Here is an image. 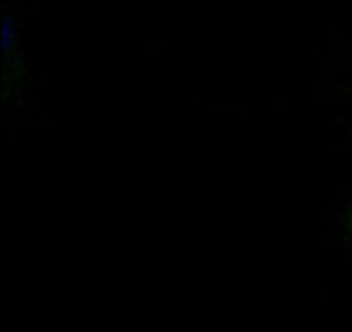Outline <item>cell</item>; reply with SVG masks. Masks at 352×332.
<instances>
[{"instance_id": "1", "label": "cell", "mask_w": 352, "mask_h": 332, "mask_svg": "<svg viewBox=\"0 0 352 332\" xmlns=\"http://www.w3.org/2000/svg\"><path fill=\"white\" fill-rule=\"evenodd\" d=\"M347 227H349V233L352 234V209H351V214H349V219H347Z\"/></svg>"}]
</instances>
